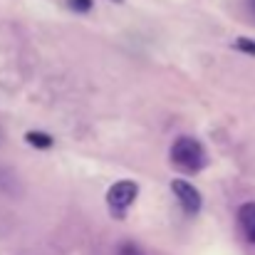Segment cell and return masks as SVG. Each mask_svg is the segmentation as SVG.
I'll use <instances>...</instances> for the list:
<instances>
[{
	"label": "cell",
	"mask_w": 255,
	"mask_h": 255,
	"mask_svg": "<svg viewBox=\"0 0 255 255\" xmlns=\"http://www.w3.org/2000/svg\"><path fill=\"white\" fill-rule=\"evenodd\" d=\"M171 164L183 173H198L206 169V149L198 139L193 136H178L171 146Z\"/></svg>",
	"instance_id": "1"
},
{
	"label": "cell",
	"mask_w": 255,
	"mask_h": 255,
	"mask_svg": "<svg viewBox=\"0 0 255 255\" xmlns=\"http://www.w3.org/2000/svg\"><path fill=\"white\" fill-rule=\"evenodd\" d=\"M233 47L241 50V52H246V55H253L255 57V42L253 40H248V37H238V40L233 42Z\"/></svg>",
	"instance_id": "7"
},
{
	"label": "cell",
	"mask_w": 255,
	"mask_h": 255,
	"mask_svg": "<svg viewBox=\"0 0 255 255\" xmlns=\"http://www.w3.org/2000/svg\"><path fill=\"white\" fill-rule=\"evenodd\" d=\"M25 141H27L30 146L40 149V151H45V149H50V146L55 144V139H52L50 134H45V131H27V134H25Z\"/></svg>",
	"instance_id": "5"
},
{
	"label": "cell",
	"mask_w": 255,
	"mask_h": 255,
	"mask_svg": "<svg viewBox=\"0 0 255 255\" xmlns=\"http://www.w3.org/2000/svg\"><path fill=\"white\" fill-rule=\"evenodd\" d=\"M139 196V186L134 181H117L109 191H107V203L112 208V213L117 216H124V211L136 201Z\"/></svg>",
	"instance_id": "2"
},
{
	"label": "cell",
	"mask_w": 255,
	"mask_h": 255,
	"mask_svg": "<svg viewBox=\"0 0 255 255\" xmlns=\"http://www.w3.org/2000/svg\"><path fill=\"white\" fill-rule=\"evenodd\" d=\"M114 2H124V0H114Z\"/></svg>",
	"instance_id": "10"
},
{
	"label": "cell",
	"mask_w": 255,
	"mask_h": 255,
	"mask_svg": "<svg viewBox=\"0 0 255 255\" xmlns=\"http://www.w3.org/2000/svg\"><path fill=\"white\" fill-rule=\"evenodd\" d=\"M238 223H241L246 238H248L251 243H255V201L241 206V211H238Z\"/></svg>",
	"instance_id": "4"
},
{
	"label": "cell",
	"mask_w": 255,
	"mask_h": 255,
	"mask_svg": "<svg viewBox=\"0 0 255 255\" xmlns=\"http://www.w3.org/2000/svg\"><path fill=\"white\" fill-rule=\"evenodd\" d=\"M67 5H70V10L85 15V12H89L94 7V0H67Z\"/></svg>",
	"instance_id": "6"
},
{
	"label": "cell",
	"mask_w": 255,
	"mask_h": 255,
	"mask_svg": "<svg viewBox=\"0 0 255 255\" xmlns=\"http://www.w3.org/2000/svg\"><path fill=\"white\" fill-rule=\"evenodd\" d=\"M246 5H248V10L253 12V17H255V0H246Z\"/></svg>",
	"instance_id": "9"
},
{
	"label": "cell",
	"mask_w": 255,
	"mask_h": 255,
	"mask_svg": "<svg viewBox=\"0 0 255 255\" xmlns=\"http://www.w3.org/2000/svg\"><path fill=\"white\" fill-rule=\"evenodd\" d=\"M171 191H173V196L178 198V203H181V208H183L186 213H198V211H201L203 198H201V193H198L188 181L173 178V181H171Z\"/></svg>",
	"instance_id": "3"
},
{
	"label": "cell",
	"mask_w": 255,
	"mask_h": 255,
	"mask_svg": "<svg viewBox=\"0 0 255 255\" xmlns=\"http://www.w3.org/2000/svg\"><path fill=\"white\" fill-rule=\"evenodd\" d=\"M117 255H144V251L139 246H134V243H124V246H119Z\"/></svg>",
	"instance_id": "8"
}]
</instances>
